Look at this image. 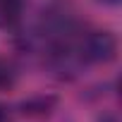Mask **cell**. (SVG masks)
<instances>
[{
  "mask_svg": "<svg viewBox=\"0 0 122 122\" xmlns=\"http://www.w3.org/2000/svg\"><path fill=\"white\" fill-rule=\"evenodd\" d=\"M72 55L86 65H105L117 55V38L110 31H86L74 46Z\"/></svg>",
  "mask_w": 122,
  "mask_h": 122,
  "instance_id": "6da1fadb",
  "label": "cell"
},
{
  "mask_svg": "<svg viewBox=\"0 0 122 122\" xmlns=\"http://www.w3.org/2000/svg\"><path fill=\"white\" fill-rule=\"evenodd\" d=\"M24 0H0V29H10L22 19Z\"/></svg>",
  "mask_w": 122,
  "mask_h": 122,
  "instance_id": "7a4b0ae2",
  "label": "cell"
},
{
  "mask_svg": "<svg viewBox=\"0 0 122 122\" xmlns=\"http://www.w3.org/2000/svg\"><path fill=\"white\" fill-rule=\"evenodd\" d=\"M15 84V70L7 60L0 57V89H10Z\"/></svg>",
  "mask_w": 122,
  "mask_h": 122,
  "instance_id": "3957f363",
  "label": "cell"
},
{
  "mask_svg": "<svg viewBox=\"0 0 122 122\" xmlns=\"http://www.w3.org/2000/svg\"><path fill=\"white\" fill-rule=\"evenodd\" d=\"M98 3H103V5H117L120 0H98Z\"/></svg>",
  "mask_w": 122,
  "mask_h": 122,
  "instance_id": "277c9868",
  "label": "cell"
},
{
  "mask_svg": "<svg viewBox=\"0 0 122 122\" xmlns=\"http://www.w3.org/2000/svg\"><path fill=\"white\" fill-rule=\"evenodd\" d=\"M0 122H5V110L0 108Z\"/></svg>",
  "mask_w": 122,
  "mask_h": 122,
  "instance_id": "5b68a950",
  "label": "cell"
}]
</instances>
